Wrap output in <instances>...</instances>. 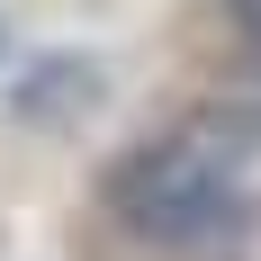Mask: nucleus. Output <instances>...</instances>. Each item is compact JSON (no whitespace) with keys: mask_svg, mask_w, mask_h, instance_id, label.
<instances>
[{"mask_svg":"<svg viewBox=\"0 0 261 261\" xmlns=\"http://www.w3.org/2000/svg\"><path fill=\"white\" fill-rule=\"evenodd\" d=\"M108 207L117 225L162 252H198V243L243 234V189L234 171L198 144V135H162V144H135L117 171H108Z\"/></svg>","mask_w":261,"mask_h":261,"instance_id":"obj_1","label":"nucleus"},{"mask_svg":"<svg viewBox=\"0 0 261 261\" xmlns=\"http://www.w3.org/2000/svg\"><path fill=\"white\" fill-rule=\"evenodd\" d=\"M225 9H234V27L252 36V54H261V0H225Z\"/></svg>","mask_w":261,"mask_h":261,"instance_id":"obj_2","label":"nucleus"}]
</instances>
